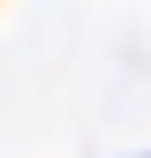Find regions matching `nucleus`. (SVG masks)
I'll return each instance as SVG.
<instances>
[]
</instances>
